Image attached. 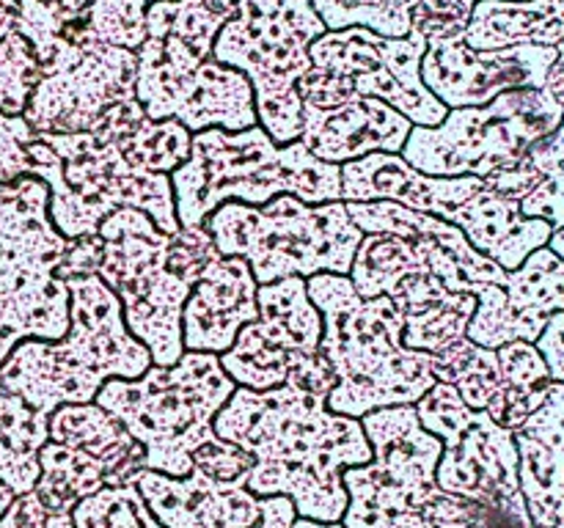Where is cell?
<instances>
[{
    "instance_id": "obj_1",
    "label": "cell",
    "mask_w": 564,
    "mask_h": 528,
    "mask_svg": "<svg viewBox=\"0 0 564 528\" xmlns=\"http://www.w3.org/2000/svg\"><path fill=\"white\" fill-rule=\"evenodd\" d=\"M193 132L152 121L138 99L110 108L75 135L36 132L22 116L0 113V185L36 176L50 190V220L66 240L97 237L116 209H141L165 234L180 231L171 174L191 157Z\"/></svg>"
},
{
    "instance_id": "obj_2",
    "label": "cell",
    "mask_w": 564,
    "mask_h": 528,
    "mask_svg": "<svg viewBox=\"0 0 564 528\" xmlns=\"http://www.w3.org/2000/svg\"><path fill=\"white\" fill-rule=\"evenodd\" d=\"M215 435L253 454L246 479L253 495H286L297 517L317 522H341V471L372 460L361 421L330 413L328 396L297 380L270 391L237 385L215 416Z\"/></svg>"
},
{
    "instance_id": "obj_3",
    "label": "cell",
    "mask_w": 564,
    "mask_h": 528,
    "mask_svg": "<svg viewBox=\"0 0 564 528\" xmlns=\"http://www.w3.org/2000/svg\"><path fill=\"white\" fill-rule=\"evenodd\" d=\"M235 0H154L143 14L135 99L152 121L187 132L251 130L259 124L253 88L242 72L215 61V38Z\"/></svg>"
},
{
    "instance_id": "obj_4",
    "label": "cell",
    "mask_w": 564,
    "mask_h": 528,
    "mask_svg": "<svg viewBox=\"0 0 564 528\" xmlns=\"http://www.w3.org/2000/svg\"><path fill=\"white\" fill-rule=\"evenodd\" d=\"M94 275L119 297L124 324L152 355V366H174L185 352L182 308L204 270L220 258L213 237L193 226L165 234L141 209H116L99 223Z\"/></svg>"
},
{
    "instance_id": "obj_5",
    "label": "cell",
    "mask_w": 564,
    "mask_h": 528,
    "mask_svg": "<svg viewBox=\"0 0 564 528\" xmlns=\"http://www.w3.org/2000/svg\"><path fill=\"white\" fill-rule=\"evenodd\" d=\"M308 300L323 314L319 355L336 374L328 410L361 418L380 407L416 405L438 380L427 352L402 344V317L386 295L364 300L347 275L306 278Z\"/></svg>"
},
{
    "instance_id": "obj_6",
    "label": "cell",
    "mask_w": 564,
    "mask_h": 528,
    "mask_svg": "<svg viewBox=\"0 0 564 528\" xmlns=\"http://www.w3.org/2000/svg\"><path fill=\"white\" fill-rule=\"evenodd\" d=\"M69 286V330L61 341H20L0 363V388L42 416L61 405H88L108 380H138L152 355L127 330L121 302L99 275Z\"/></svg>"
},
{
    "instance_id": "obj_7",
    "label": "cell",
    "mask_w": 564,
    "mask_h": 528,
    "mask_svg": "<svg viewBox=\"0 0 564 528\" xmlns=\"http://www.w3.org/2000/svg\"><path fill=\"white\" fill-rule=\"evenodd\" d=\"M176 220L202 226L226 201L262 207L275 196L306 204L341 201V165L323 163L301 141L279 146L262 127L204 130L191 141V157L171 174Z\"/></svg>"
},
{
    "instance_id": "obj_8",
    "label": "cell",
    "mask_w": 564,
    "mask_h": 528,
    "mask_svg": "<svg viewBox=\"0 0 564 528\" xmlns=\"http://www.w3.org/2000/svg\"><path fill=\"white\" fill-rule=\"evenodd\" d=\"M235 388L218 355L182 352L174 366H149L138 380H108L94 402L147 449V471L185 479L193 451L218 438L215 416Z\"/></svg>"
},
{
    "instance_id": "obj_9",
    "label": "cell",
    "mask_w": 564,
    "mask_h": 528,
    "mask_svg": "<svg viewBox=\"0 0 564 528\" xmlns=\"http://www.w3.org/2000/svg\"><path fill=\"white\" fill-rule=\"evenodd\" d=\"M220 256H237L251 267L259 286L319 273L350 275L364 231L347 215L345 201L306 204L275 196L262 207L226 201L204 218Z\"/></svg>"
},
{
    "instance_id": "obj_10",
    "label": "cell",
    "mask_w": 564,
    "mask_h": 528,
    "mask_svg": "<svg viewBox=\"0 0 564 528\" xmlns=\"http://www.w3.org/2000/svg\"><path fill=\"white\" fill-rule=\"evenodd\" d=\"M66 251L47 185L36 176L0 185V363L20 341H61L69 330V286L55 278Z\"/></svg>"
},
{
    "instance_id": "obj_11",
    "label": "cell",
    "mask_w": 564,
    "mask_h": 528,
    "mask_svg": "<svg viewBox=\"0 0 564 528\" xmlns=\"http://www.w3.org/2000/svg\"><path fill=\"white\" fill-rule=\"evenodd\" d=\"M323 33L312 0H235L215 38V61L251 80L259 127L279 146L301 141L297 80L312 69L308 47Z\"/></svg>"
},
{
    "instance_id": "obj_12",
    "label": "cell",
    "mask_w": 564,
    "mask_h": 528,
    "mask_svg": "<svg viewBox=\"0 0 564 528\" xmlns=\"http://www.w3.org/2000/svg\"><path fill=\"white\" fill-rule=\"evenodd\" d=\"M427 38L416 31L389 38L369 28L325 31L308 47L312 69L297 80L303 105L336 108L352 97L391 105L413 127H438L449 110L422 82Z\"/></svg>"
},
{
    "instance_id": "obj_13",
    "label": "cell",
    "mask_w": 564,
    "mask_h": 528,
    "mask_svg": "<svg viewBox=\"0 0 564 528\" xmlns=\"http://www.w3.org/2000/svg\"><path fill=\"white\" fill-rule=\"evenodd\" d=\"M358 421L372 460L341 471V528H424L422 509L441 493L435 468L444 443L422 427L413 405L380 407Z\"/></svg>"
},
{
    "instance_id": "obj_14",
    "label": "cell",
    "mask_w": 564,
    "mask_h": 528,
    "mask_svg": "<svg viewBox=\"0 0 564 528\" xmlns=\"http://www.w3.org/2000/svg\"><path fill=\"white\" fill-rule=\"evenodd\" d=\"M564 110L545 88L505 91L482 108L449 110L438 127H413L402 160L427 176H485L521 163L560 130Z\"/></svg>"
},
{
    "instance_id": "obj_15",
    "label": "cell",
    "mask_w": 564,
    "mask_h": 528,
    "mask_svg": "<svg viewBox=\"0 0 564 528\" xmlns=\"http://www.w3.org/2000/svg\"><path fill=\"white\" fill-rule=\"evenodd\" d=\"M347 278L364 300L386 295L394 302L408 350L444 358L471 341L466 330L477 311V297L446 289L424 253L402 237L364 234Z\"/></svg>"
},
{
    "instance_id": "obj_16",
    "label": "cell",
    "mask_w": 564,
    "mask_h": 528,
    "mask_svg": "<svg viewBox=\"0 0 564 528\" xmlns=\"http://www.w3.org/2000/svg\"><path fill=\"white\" fill-rule=\"evenodd\" d=\"M47 429L33 487L47 515H72L88 495L135 484L147 471V449L97 402L55 407Z\"/></svg>"
},
{
    "instance_id": "obj_17",
    "label": "cell",
    "mask_w": 564,
    "mask_h": 528,
    "mask_svg": "<svg viewBox=\"0 0 564 528\" xmlns=\"http://www.w3.org/2000/svg\"><path fill=\"white\" fill-rule=\"evenodd\" d=\"M422 427L444 443L435 484L477 506L527 504L518 479V449L510 429L474 410L452 385L435 383L416 402Z\"/></svg>"
},
{
    "instance_id": "obj_18",
    "label": "cell",
    "mask_w": 564,
    "mask_h": 528,
    "mask_svg": "<svg viewBox=\"0 0 564 528\" xmlns=\"http://www.w3.org/2000/svg\"><path fill=\"white\" fill-rule=\"evenodd\" d=\"M135 50L97 38H58L39 64V82L22 119L36 132L75 135L94 130L110 108L135 99Z\"/></svg>"
},
{
    "instance_id": "obj_19",
    "label": "cell",
    "mask_w": 564,
    "mask_h": 528,
    "mask_svg": "<svg viewBox=\"0 0 564 528\" xmlns=\"http://www.w3.org/2000/svg\"><path fill=\"white\" fill-rule=\"evenodd\" d=\"M257 308L259 317L248 322L231 350L218 358L235 385L270 391L319 355L323 314L308 300L306 278L259 286Z\"/></svg>"
},
{
    "instance_id": "obj_20",
    "label": "cell",
    "mask_w": 564,
    "mask_h": 528,
    "mask_svg": "<svg viewBox=\"0 0 564 528\" xmlns=\"http://www.w3.org/2000/svg\"><path fill=\"white\" fill-rule=\"evenodd\" d=\"M556 47L474 50L463 38L430 42L422 58V82L446 110L482 108L505 91L543 88Z\"/></svg>"
},
{
    "instance_id": "obj_21",
    "label": "cell",
    "mask_w": 564,
    "mask_h": 528,
    "mask_svg": "<svg viewBox=\"0 0 564 528\" xmlns=\"http://www.w3.org/2000/svg\"><path fill=\"white\" fill-rule=\"evenodd\" d=\"M477 311L466 336L485 350H499L512 341H534L543 336L554 314L564 311V262L549 245L534 251L505 284H482L474 289Z\"/></svg>"
},
{
    "instance_id": "obj_22",
    "label": "cell",
    "mask_w": 564,
    "mask_h": 528,
    "mask_svg": "<svg viewBox=\"0 0 564 528\" xmlns=\"http://www.w3.org/2000/svg\"><path fill=\"white\" fill-rule=\"evenodd\" d=\"M413 124L391 105L372 97H352L336 108L301 110V143L323 163L345 165L367 154H402Z\"/></svg>"
},
{
    "instance_id": "obj_23",
    "label": "cell",
    "mask_w": 564,
    "mask_h": 528,
    "mask_svg": "<svg viewBox=\"0 0 564 528\" xmlns=\"http://www.w3.org/2000/svg\"><path fill=\"white\" fill-rule=\"evenodd\" d=\"M482 185L479 176H427L402 154L375 152L341 165V201H394L446 223Z\"/></svg>"
},
{
    "instance_id": "obj_24",
    "label": "cell",
    "mask_w": 564,
    "mask_h": 528,
    "mask_svg": "<svg viewBox=\"0 0 564 528\" xmlns=\"http://www.w3.org/2000/svg\"><path fill=\"white\" fill-rule=\"evenodd\" d=\"M135 484L163 528H251L262 520L259 495L242 484L204 476L196 468L185 479L143 471Z\"/></svg>"
},
{
    "instance_id": "obj_25",
    "label": "cell",
    "mask_w": 564,
    "mask_h": 528,
    "mask_svg": "<svg viewBox=\"0 0 564 528\" xmlns=\"http://www.w3.org/2000/svg\"><path fill=\"white\" fill-rule=\"evenodd\" d=\"M257 292V278L242 258H215L182 308L185 352H229L237 333L259 317Z\"/></svg>"
},
{
    "instance_id": "obj_26",
    "label": "cell",
    "mask_w": 564,
    "mask_h": 528,
    "mask_svg": "<svg viewBox=\"0 0 564 528\" xmlns=\"http://www.w3.org/2000/svg\"><path fill=\"white\" fill-rule=\"evenodd\" d=\"M518 479L534 528L564 515V385H551L543 405L512 432Z\"/></svg>"
},
{
    "instance_id": "obj_27",
    "label": "cell",
    "mask_w": 564,
    "mask_h": 528,
    "mask_svg": "<svg viewBox=\"0 0 564 528\" xmlns=\"http://www.w3.org/2000/svg\"><path fill=\"white\" fill-rule=\"evenodd\" d=\"M449 223L466 234L474 251L494 258L505 270H518L551 240V223L527 218L518 198L501 196L488 185L479 187L466 204H460Z\"/></svg>"
},
{
    "instance_id": "obj_28",
    "label": "cell",
    "mask_w": 564,
    "mask_h": 528,
    "mask_svg": "<svg viewBox=\"0 0 564 528\" xmlns=\"http://www.w3.org/2000/svg\"><path fill=\"white\" fill-rule=\"evenodd\" d=\"M562 38L564 0H479L463 33L474 50L556 47Z\"/></svg>"
},
{
    "instance_id": "obj_29",
    "label": "cell",
    "mask_w": 564,
    "mask_h": 528,
    "mask_svg": "<svg viewBox=\"0 0 564 528\" xmlns=\"http://www.w3.org/2000/svg\"><path fill=\"white\" fill-rule=\"evenodd\" d=\"M50 416L0 388V484L25 495L39 482V451L50 438Z\"/></svg>"
},
{
    "instance_id": "obj_30",
    "label": "cell",
    "mask_w": 564,
    "mask_h": 528,
    "mask_svg": "<svg viewBox=\"0 0 564 528\" xmlns=\"http://www.w3.org/2000/svg\"><path fill=\"white\" fill-rule=\"evenodd\" d=\"M501 363V385L490 405L485 407L490 418L499 427L516 432L534 410L545 402L554 377L549 372V363L540 355V350L527 341H512L499 346Z\"/></svg>"
},
{
    "instance_id": "obj_31",
    "label": "cell",
    "mask_w": 564,
    "mask_h": 528,
    "mask_svg": "<svg viewBox=\"0 0 564 528\" xmlns=\"http://www.w3.org/2000/svg\"><path fill=\"white\" fill-rule=\"evenodd\" d=\"M529 160L538 165L543 182L523 198L521 212L551 223L549 248L564 262V119L560 130L529 148Z\"/></svg>"
},
{
    "instance_id": "obj_32",
    "label": "cell",
    "mask_w": 564,
    "mask_h": 528,
    "mask_svg": "<svg viewBox=\"0 0 564 528\" xmlns=\"http://www.w3.org/2000/svg\"><path fill=\"white\" fill-rule=\"evenodd\" d=\"M419 0H312L325 31L369 28L389 38L411 33V14Z\"/></svg>"
},
{
    "instance_id": "obj_33",
    "label": "cell",
    "mask_w": 564,
    "mask_h": 528,
    "mask_svg": "<svg viewBox=\"0 0 564 528\" xmlns=\"http://www.w3.org/2000/svg\"><path fill=\"white\" fill-rule=\"evenodd\" d=\"M75 528H163L149 512L138 484L102 487L72 509Z\"/></svg>"
},
{
    "instance_id": "obj_34",
    "label": "cell",
    "mask_w": 564,
    "mask_h": 528,
    "mask_svg": "<svg viewBox=\"0 0 564 528\" xmlns=\"http://www.w3.org/2000/svg\"><path fill=\"white\" fill-rule=\"evenodd\" d=\"M154 0H94L88 6V28L94 38L113 47L138 50L147 36L143 14Z\"/></svg>"
},
{
    "instance_id": "obj_35",
    "label": "cell",
    "mask_w": 564,
    "mask_h": 528,
    "mask_svg": "<svg viewBox=\"0 0 564 528\" xmlns=\"http://www.w3.org/2000/svg\"><path fill=\"white\" fill-rule=\"evenodd\" d=\"M39 82V61L28 38L11 33L0 42V113L22 116L33 86Z\"/></svg>"
},
{
    "instance_id": "obj_36",
    "label": "cell",
    "mask_w": 564,
    "mask_h": 528,
    "mask_svg": "<svg viewBox=\"0 0 564 528\" xmlns=\"http://www.w3.org/2000/svg\"><path fill=\"white\" fill-rule=\"evenodd\" d=\"M479 0H419L411 14V31L430 42L463 38L471 9Z\"/></svg>"
},
{
    "instance_id": "obj_37",
    "label": "cell",
    "mask_w": 564,
    "mask_h": 528,
    "mask_svg": "<svg viewBox=\"0 0 564 528\" xmlns=\"http://www.w3.org/2000/svg\"><path fill=\"white\" fill-rule=\"evenodd\" d=\"M253 465H257L253 454L220 438L209 440V443L198 446L193 451V468L202 471L204 476L218 479V482H231L246 487V479L253 471Z\"/></svg>"
},
{
    "instance_id": "obj_38",
    "label": "cell",
    "mask_w": 564,
    "mask_h": 528,
    "mask_svg": "<svg viewBox=\"0 0 564 528\" xmlns=\"http://www.w3.org/2000/svg\"><path fill=\"white\" fill-rule=\"evenodd\" d=\"M477 515L479 506L474 501L441 490L422 509V522L424 528H474Z\"/></svg>"
},
{
    "instance_id": "obj_39",
    "label": "cell",
    "mask_w": 564,
    "mask_h": 528,
    "mask_svg": "<svg viewBox=\"0 0 564 528\" xmlns=\"http://www.w3.org/2000/svg\"><path fill=\"white\" fill-rule=\"evenodd\" d=\"M534 346H538L540 355L549 363L551 377L564 385V311L554 314V317L549 319L543 336L534 341Z\"/></svg>"
},
{
    "instance_id": "obj_40",
    "label": "cell",
    "mask_w": 564,
    "mask_h": 528,
    "mask_svg": "<svg viewBox=\"0 0 564 528\" xmlns=\"http://www.w3.org/2000/svg\"><path fill=\"white\" fill-rule=\"evenodd\" d=\"M47 512H44L42 501L36 498V493L14 495V501L9 504V509L0 515V528H44L47 526Z\"/></svg>"
},
{
    "instance_id": "obj_41",
    "label": "cell",
    "mask_w": 564,
    "mask_h": 528,
    "mask_svg": "<svg viewBox=\"0 0 564 528\" xmlns=\"http://www.w3.org/2000/svg\"><path fill=\"white\" fill-rule=\"evenodd\" d=\"M295 520V504L286 495H270V498H262V520L251 528H292Z\"/></svg>"
},
{
    "instance_id": "obj_42",
    "label": "cell",
    "mask_w": 564,
    "mask_h": 528,
    "mask_svg": "<svg viewBox=\"0 0 564 528\" xmlns=\"http://www.w3.org/2000/svg\"><path fill=\"white\" fill-rule=\"evenodd\" d=\"M543 88L551 94V99H554V102L564 110V58H560V55H556V61L551 64Z\"/></svg>"
},
{
    "instance_id": "obj_43",
    "label": "cell",
    "mask_w": 564,
    "mask_h": 528,
    "mask_svg": "<svg viewBox=\"0 0 564 528\" xmlns=\"http://www.w3.org/2000/svg\"><path fill=\"white\" fill-rule=\"evenodd\" d=\"M292 528H341V522H317V520H306V517H297L292 522Z\"/></svg>"
},
{
    "instance_id": "obj_44",
    "label": "cell",
    "mask_w": 564,
    "mask_h": 528,
    "mask_svg": "<svg viewBox=\"0 0 564 528\" xmlns=\"http://www.w3.org/2000/svg\"><path fill=\"white\" fill-rule=\"evenodd\" d=\"M44 528H75V522H72V515H50Z\"/></svg>"
},
{
    "instance_id": "obj_45",
    "label": "cell",
    "mask_w": 564,
    "mask_h": 528,
    "mask_svg": "<svg viewBox=\"0 0 564 528\" xmlns=\"http://www.w3.org/2000/svg\"><path fill=\"white\" fill-rule=\"evenodd\" d=\"M11 501H14V493H11V490L6 487V484H0V515H3V512L9 509Z\"/></svg>"
},
{
    "instance_id": "obj_46",
    "label": "cell",
    "mask_w": 564,
    "mask_h": 528,
    "mask_svg": "<svg viewBox=\"0 0 564 528\" xmlns=\"http://www.w3.org/2000/svg\"><path fill=\"white\" fill-rule=\"evenodd\" d=\"M545 528H564V515L560 517V520H556V522H551V526H545Z\"/></svg>"
},
{
    "instance_id": "obj_47",
    "label": "cell",
    "mask_w": 564,
    "mask_h": 528,
    "mask_svg": "<svg viewBox=\"0 0 564 528\" xmlns=\"http://www.w3.org/2000/svg\"><path fill=\"white\" fill-rule=\"evenodd\" d=\"M556 55H560V58H564V38L560 44H556Z\"/></svg>"
}]
</instances>
